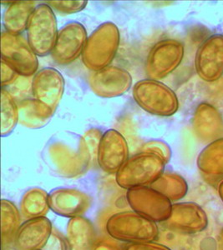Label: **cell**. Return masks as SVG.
<instances>
[{"instance_id":"f546056e","label":"cell","mask_w":223,"mask_h":250,"mask_svg":"<svg viewBox=\"0 0 223 250\" xmlns=\"http://www.w3.org/2000/svg\"><path fill=\"white\" fill-rule=\"evenodd\" d=\"M186 234L178 233L176 231L172 230L165 228V229L160 230L158 233L157 240L161 245H166L167 247L176 248L179 246L181 247L185 244L187 239L185 238Z\"/></svg>"},{"instance_id":"5bb4252c","label":"cell","mask_w":223,"mask_h":250,"mask_svg":"<svg viewBox=\"0 0 223 250\" xmlns=\"http://www.w3.org/2000/svg\"><path fill=\"white\" fill-rule=\"evenodd\" d=\"M65 91L63 75L57 69L47 67L40 69L32 80L34 99L55 112Z\"/></svg>"},{"instance_id":"9a60e30c","label":"cell","mask_w":223,"mask_h":250,"mask_svg":"<svg viewBox=\"0 0 223 250\" xmlns=\"http://www.w3.org/2000/svg\"><path fill=\"white\" fill-rule=\"evenodd\" d=\"M128 159L129 147L125 137L115 129L106 131L98 149L100 168L107 173H116Z\"/></svg>"},{"instance_id":"30bf717a","label":"cell","mask_w":223,"mask_h":250,"mask_svg":"<svg viewBox=\"0 0 223 250\" xmlns=\"http://www.w3.org/2000/svg\"><path fill=\"white\" fill-rule=\"evenodd\" d=\"M87 40L86 29L82 23L76 21L66 23L58 32L52 60L60 65L70 64L82 56Z\"/></svg>"},{"instance_id":"8d00e7d4","label":"cell","mask_w":223,"mask_h":250,"mask_svg":"<svg viewBox=\"0 0 223 250\" xmlns=\"http://www.w3.org/2000/svg\"><path fill=\"white\" fill-rule=\"evenodd\" d=\"M219 249L220 250H223V229L221 231L220 235H219Z\"/></svg>"},{"instance_id":"d6a6232c","label":"cell","mask_w":223,"mask_h":250,"mask_svg":"<svg viewBox=\"0 0 223 250\" xmlns=\"http://www.w3.org/2000/svg\"><path fill=\"white\" fill-rule=\"evenodd\" d=\"M18 77H19V74L15 72V69L2 60V62H1V85H2V88H4V87L7 88L8 86L15 82Z\"/></svg>"},{"instance_id":"4fadbf2b","label":"cell","mask_w":223,"mask_h":250,"mask_svg":"<svg viewBox=\"0 0 223 250\" xmlns=\"http://www.w3.org/2000/svg\"><path fill=\"white\" fill-rule=\"evenodd\" d=\"M164 227L184 234L201 233L208 226V217L200 205L194 202L172 205V213Z\"/></svg>"},{"instance_id":"2e32d148","label":"cell","mask_w":223,"mask_h":250,"mask_svg":"<svg viewBox=\"0 0 223 250\" xmlns=\"http://www.w3.org/2000/svg\"><path fill=\"white\" fill-rule=\"evenodd\" d=\"M49 204L54 213L72 219L89 210L92 199L89 194L76 188H59L49 193Z\"/></svg>"},{"instance_id":"603a6c76","label":"cell","mask_w":223,"mask_h":250,"mask_svg":"<svg viewBox=\"0 0 223 250\" xmlns=\"http://www.w3.org/2000/svg\"><path fill=\"white\" fill-rule=\"evenodd\" d=\"M49 208V193L40 188L26 191L20 201V212L26 219L45 217Z\"/></svg>"},{"instance_id":"e0dca14e","label":"cell","mask_w":223,"mask_h":250,"mask_svg":"<svg viewBox=\"0 0 223 250\" xmlns=\"http://www.w3.org/2000/svg\"><path fill=\"white\" fill-rule=\"evenodd\" d=\"M192 129L201 142L210 144L223 137V117L215 106L200 103L192 116Z\"/></svg>"},{"instance_id":"9c48e42d","label":"cell","mask_w":223,"mask_h":250,"mask_svg":"<svg viewBox=\"0 0 223 250\" xmlns=\"http://www.w3.org/2000/svg\"><path fill=\"white\" fill-rule=\"evenodd\" d=\"M126 199L132 210L156 223L166 221L172 213V202L151 187L131 188Z\"/></svg>"},{"instance_id":"7a4b0ae2","label":"cell","mask_w":223,"mask_h":250,"mask_svg":"<svg viewBox=\"0 0 223 250\" xmlns=\"http://www.w3.org/2000/svg\"><path fill=\"white\" fill-rule=\"evenodd\" d=\"M120 40V31L114 23L100 24L86 41L82 54L84 65L90 71L108 67L117 54Z\"/></svg>"},{"instance_id":"ffe728a7","label":"cell","mask_w":223,"mask_h":250,"mask_svg":"<svg viewBox=\"0 0 223 250\" xmlns=\"http://www.w3.org/2000/svg\"><path fill=\"white\" fill-rule=\"evenodd\" d=\"M67 239L72 250H91L96 241L94 225L84 217L72 218L67 225Z\"/></svg>"},{"instance_id":"7402d4cb","label":"cell","mask_w":223,"mask_h":250,"mask_svg":"<svg viewBox=\"0 0 223 250\" xmlns=\"http://www.w3.org/2000/svg\"><path fill=\"white\" fill-rule=\"evenodd\" d=\"M197 165L206 175L223 177V137L210 143L201 151Z\"/></svg>"},{"instance_id":"ac0fdd59","label":"cell","mask_w":223,"mask_h":250,"mask_svg":"<svg viewBox=\"0 0 223 250\" xmlns=\"http://www.w3.org/2000/svg\"><path fill=\"white\" fill-rule=\"evenodd\" d=\"M53 227L45 217L28 219L15 234L14 244L16 250H41L49 241Z\"/></svg>"},{"instance_id":"1f68e13d","label":"cell","mask_w":223,"mask_h":250,"mask_svg":"<svg viewBox=\"0 0 223 250\" xmlns=\"http://www.w3.org/2000/svg\"><path fill=\"white\" fill-rule=\"evenodd\" d=\"M45 246L47 250H72L68 239L55 229H53L51 235Z\"/></svg>"},{"instance_id":"f1b7e54d","label":"cell","mask_w":223,"mask_h":250,"mask_svg":"<svg viewBox=\"0 0 223 250\" xmlns=\"http://www.w3.org/2000/svg\"><path fill=\"white\" fill-rule=\"evenodd\" d=\"M88 2L87 1H49L47 4L53 10L61 13V14H75L78 12L82 11Z\"/></svg>"},{"instance_id":"7c38bea8","label":"cell","mask_w":223,"mask_h":250,"mask_svg":"<svg viewBox=\"0 0 223 250\" xmlns=\"http://www.w3.org/2000/svg\"><path fill=\"white\" fill-rule=\"evenodd\" d=\"M88 83L95 95L111 99L121 96L132 85V77L125 68L108 66L88 74Z\"/></svg>"},{"instance_id":"6da1fadb","label":"cell","mask_w":223,"mask_h":250,"mask_svg":"<svg viewBox=\"0 0 223 250\" xmlns=\"http://www.w3.org/2000/svg\"><path fill=\"white\" fill-rule=\"evenodd\" d=\"M45 159L52 170L68 179L84 175L92 163L84 136L69 130L52 135L46 143Z\"/></svg>"},{"instance_id":"d590c367","label":"cell","mask_w":223,"mask_h":250,"mask_svg":"<svg viewBox=\"0 0 223 250\" xmlns=\"http://www.w3.org/2000/svg\"><path fill=\"white\" fill-rule=\"evenodd\" d=\"M218 191L221 200H222L223 203V180H222V181L218 184Z\"/></svg>"},{"instance_id":"d6986e66","label":"cell","mask_w":223,"mask_h":250,"mask_svg":"<svg viewBox=\"0 0 223 250\" xmlns=\"http://www.w3.org/2000/svg\"><path fill=\"white\" fill-rule=\"evenodd\" d=\"M19 123L25 128L38 129L48 125L55 112L35 99H27L18 103Z\"/></svg>"},{"instance_id":"4dcf8cb0","label":"cell","mask_w":223,"mask_h":250,"mask_svg":"<svg viewBox=\"0 0 223 250\" xmlns=\"http://www.w3.org/2000/svg\"><path fill=\"white\" fill-rule=\"evenodd\" d=\"M103 134L99 128H92L86 131V134L84 135L86 145L89 148V154L91 156L92 162L97 160L98 149Z\"/></svg>"},{"instance_id":"44dd1931","label":"cell","mask_w":223,"mask_h":250,"mask_svg":"<svg viewBox=\"0 0 223 250\" xmlns=\"http://www.w3.org/2000/svg\"><path fill=\"white\" fill-rule=\"evenodd\" d=\"M36 4L34 1H20L9 4L3 15V24L5 31L15 35H21L25 31L29 18Z\"/></svg>"},{"instance_id":"5b68a950","label":"cell","mask_w":223,"mask_h":250,"mask_svg":"<svg viewBox=\"0 0 223 250\" xmlns=\"http://www.w3.org/2000/svg\"><path fill=\"white\" fill-rule=\"evenodd\" d=\"M133 98L147 113L160 117H170L178 112L179 100L172 88L157 80H140L133 88Z\"/></svg>"},{"instance_id":"277c9868","label":"cell","mask_w":223,"mask_h":250,"mask_svg":"<svg viewBox=\"0 0 223 250\" xmlns=\"http://www.w3.org/2000/svg\"><path fill=\"white\" fill-rule=\"evenodd\" d=\"M166 164L156 154L140 152L124 163L115 173L117 185L125 189L152 185L164 173Z\"/></svg>"},{"instance_id":"8992f818","label":"cell","mask_w":223,"mask_h":250,"mask_svg":"<svg viewBox=\"0 0 223 250\" xmlns=\"http://www.w3.org/2000/svg\"><path fill=\"white\" fill-rule=\"evenodd\" d=\"M26 30L27 40L37 56L51 54L59 30L54 10L47 3L36 6Z\"/></svg>"},{"instance_id":"836d02e7","label":"cell","mask_w":223,"mask_h":250,"mask_svg":"<svg viewBox=\"0 0 223 250\" xmlns=\"http://www.w3.org/2000/svg\"><path fill=\"white\" fill-rule=\"evenodd\" d=\"M123 250H172L166 245L154 242H144V243H132L125 245Z\"/></svg>"},{"instance_id":"52a82bcc","label":"cell","mask_w":223,"mask_h":250,"mask_svg":"<svg viewBox=\"0 0 223 250\" xmlns=\"http://www.w3.org/2000/svg\"><path fill=\"white\" fill-rule=\"evenodd\" d=\"M185 54L183 43L173 40H160L149 52L146 61V74L150 80L165 79L182 62Z\"/></svg>"},{"instance_id":"83f0119b","label":"cell","mask_w":223,"mask_h":250,"mask_svg":"<svg viewBox=\"0 0 223 250\" xmlns=\"http://www.w3.org/2000/svg\"><path fill=\"white\" fill-rule=\"evenodd\" d=\"M32 80L33 79L31 77L19 75V77L9 85V89L7 90L15 100H19L20 102L22 100H27L28 98H26V95H28L30 91L32 93Z\"/></svg>"},{"instance_id":"8fae6325","label":"cell","mask_w":223,"mask_h":250,"mask_svg":"<svg viewBox=\"0 0 223 250\" xmlns=\"http://www.w3.org/2000/svg\"><path fill=\"white\" fill-rule=\"evenodd\" d=\"M198 77L213 83L223 76V34H212L201 43L195 56Z\"/></svg>"},{"instance_id":"3957f363","label":"cell","mask_w":223,"mask_h":250,"mask_svg":"<svg viewBox=\"0 0 223 250\" xmlns=\"http://www.w3.org/2000/svg\"><path fill=\"white\" fill-rule=\"evenodd\" d=\"M106 228L112 238L130 244L153 242L159 233L156 222L134 211H121L112 214L106 222Z\"/></svg>"},{"instance_id":"cb8c5ba5","label":"cell","mask_w":223,"mask_h":250,"mask_svg":"<svg viewBox=\"0 0 223 250\" xmlns=\"http://www.w3.org/2000/svg\"><path fill=\"white\" fill-rule=\"evenodd\" d=\"M151 188L161 193L171 202L183 199L188 192L186 179L178 173L172 172L163 173L155 181Z\"/></svg>"},{"instance_id":"d4e9b609","label":"cell","mask_w":223,"mask_h":250,"mask_svg":"<svg viewBox=\"0 0 223 250\" xmlns=\"http://www.w3.org/2000/svg\"><path fill=\"white\" fill-rule=\"evenodd\" d=\"M20 211L14 203L2 199L1 200V233L3 245L9 244L15 239V234L20 226Z\"/></svg>"},{"instance_id":"4316f807","label":"cell","mask_w":223,"mask_h":250,"mask_svg":"<svg viewBox=\"0 0 223 250\" xmlns=\"http://www.w3.org/2000/svg\"><path fill=\"white\" fill-rule=\"evenodd\" d=\"M140 152H147L156 154L163 159L166 165L170 162L172 156V148L169 146L168 144L163 140H150L146 144H144Z\"/></svg>"},{"instance_id":"484cf974","label":"cell","mask_w":223,"mask_h":250,"mask_svg":"<svg viewBox=\"0 0 223 250\" xmlns=\"http://www.w3.org/2000/svg\"><path fill=\"white\" fill-rule=\"evenodd\" d=\"M19 123V107L9 92L2 88L1 91V136L7 137L15 130Z\"/></svg>"},{"instance_id":"e575fe53","label":"cell","mask_w":223,"mask_h":250,"mask_svg":"<svg viewBox=\"0 0 223 250\" xmlns=\"http://www.w3.org/2000/svg\"><path fill=\"white\" fill-rule=\"evenodd\" d=\"M91 250H123L117 240L113 238H101L95 241Z\"/></svg>"},{"instance_id":"ba28073f","label":"cell","mask_w":223,"mask_h":250,"mask_svg":"<svg viewBox=\"0 0 223 250\" xmlns=\"http://www.w3.org/2000/svg\"><path fill=\"white\" fill-rule=\"evenodd\" d=\"M2 60L8 63L20 76L32 77L37 73L39 60L28 40L22 35L2 32L1 35Z\"/></svg>"}]
</instances>
